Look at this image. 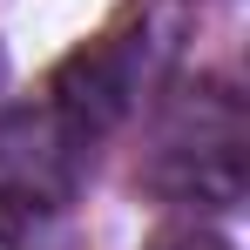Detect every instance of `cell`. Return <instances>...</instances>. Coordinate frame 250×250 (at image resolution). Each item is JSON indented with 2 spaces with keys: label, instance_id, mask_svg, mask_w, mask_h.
Returning a JSON list of instances; mask_svg holds the SVG:
<instances>
[{
  "label": "cell",
  "instance_id": "cell-1",
  "mask_svg": "<svg viewBox=\"0 0 250 250\" xmlns=\"http://www.w3.org/2000/svg\"><path fill=\"white\" fill-rule=\"evenodd\" d=\"M149 183L176 203H203V209H230L244 196L250 122H244V102L223 82H203L163 115L156 149H149Z\"/></svg>",
  "mask_w": 250,
  "mask_h": 250
},
{
  "label": "cell",
  "instance_id": "cell-2",
  "mask_svg": "<svg viewBox=\"0 0 250 250\" xmlns=\"http://www.w3.org/2000/svg\"><path fill=\"white\" fill-rule=\"evenodd\" d=\"M163 54H169V41H156V27H122V34H102V41L75 47L47 82L54 115L75 122L82 135L115 128L142 102V88L163 75Z\"/></svg>",
  "mask_w": 250,
  "mask_h": 250
},
{
  "label": "cell",
  "instance_id": "cell-3",
  "mask_svg": "<svg viewBox=\"0 0 250 250\" xmlns=\"http://www.w3.org/2000/svg\"><path fill=\"white\" fill-rule=\"evenodd\" d=\"M88 142L75 122H61L54 108H14L0 122V196L7 203H27V209H61L75 196L88 169Z\"/></svg>",
  "mask_w": 250,
  "mask_h": 250
},
{
  "label": "cell",
  "instance_id": "cell-4",
  "mask_svg": "<svg viewBox=\"0 0 250 250\" xmlns=\"http://www.w3.org/2000/svg\"><path fill=\"white\" fill-rule=\"evenodd\" d=\"M0 250H61L54 237V209H27L0 196Z\"/></svg>",
  "mask_w": 250,
  "mask_h": 250
},
{
  "label": "cell",
  "instance_id": "cell-5",
  "mask_svg": "<svg viewBox=\"0 0 250 250\" xmlns=\"http://www.w3.org/2000/svg\"><path fill=\"white\" fill-rule=\"evenodd\" d=\"M156 250H230L216 230H169V237H156Z\"/></svg>",
  "mask_w": 250,
  "mask_h": 250
}]
</instances>
